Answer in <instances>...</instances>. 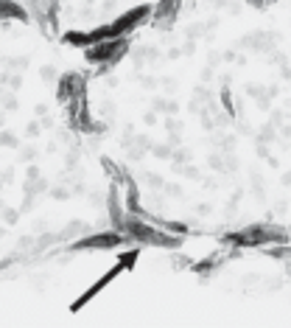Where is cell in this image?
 Instances as JSON below:
<instances>
[{
    "instance_id": "obj_2",
    "label": "cell",
    "mask_w": 291,
    "mask_h": 328,
    "mask_svg": "<svg viewBox=\"0 0 291 328\" xmlns=\"http://www.w3.org/2000/svg\"><path fill=\"white\" fill-rule=\"evenodd\" d=\"M129 54V37H112V39H101L96 45L84 48V59L90 65H112L115 68L121 59Z\"/></svg>"
},
{
    "instance_id": "obj_12",
    "label": "cell",
    "mask_w": 291,
    "mask_h": 328,
    "mask_svg": "<svg viewBox=\"0 0 291 328\" xmlns=\"http://www.w3.org/2000/svg\"><path fill=\"white\" fill-rule=\"evenodd\" d=\"M0 146H11V149H14V146H20V140L11 135V132H0Z\"/></svg>"
},
{
    "instance_id": "obj_1",
    "label": "cell",
    "mask_w": 291,
    "mask_h": 328,
    "mask_svg": "<svg viewBox=\"0 0 291 328\" xmlns=\"http://www.w3.org/2000/svg\"><path fill=\"white\" fill-rule=\"evenodd\" d=\"M227 244L235 247H269V244L286 242V230L283 227H269V224H246L243 230L224 236Z\"/></svg>"
},
{
    "instance_id": "obj_10",
    "label": "cell",
    "mask_w": 291,
    "mask_h": 328,
    "mask_svg": "<svg viewBox=\"0 0 291 328\" xmlns=\"http://www.w3.org/2000/svg\"><path fill=\"white\" fill-rule=\"evenodd\" d=\"M118 264H123V270H135V264H137V247H132L129 252H121Z\"/></svg>"
},
{
    "instance_id": "obj_8",
    "label": "cell",
    "mask_w": 291,
    "mask_h": 328,
    "mask_svg": "<svg viewBox=\"0 0 291 328\" xmlns=\"http://www.w3.org/2000/svg\"><path fill=\"white\" fill-rule=\"evenodd\" d=\"M6 20L28 23V11L23 9L17 0H0V23H6Z\"/></svg>"
},
{
    "instance_id": "obj_14",
    "label": "cell",
    "mask_w": 291,
    "mask_h": 328,
    "mask_svg": "<svg viewBox=\"0 0 291 328\" xmlns=\"http://www.w3.org/2000/svg\"><path fill=\"white\" fill-rule=\"evenodd\" d=\"M25 132H28L31 137H37L39 135V124H28V129H25Z\"/></svg>"
},
{
    "instance_id": "obj_16",
    "label": "cell",
    "mask_w": 291,
    "mask_h": 328,
    "mask_svg": "<svg viewBox=\"0 0 291 328\" xmlns=\"http://www.w3.org/2000/svg\"><path fill=\"white\" fill-rule=\"evenodd\" d=\"M50 193H53V196H59V199H68V191H65V188H53Z\"/></svg>"
},
{
    "instance_id": "obj_11",
    "label": "cell",
    "mask_w": 291,
    "mask_h": 328,
    "mask_svg": "<svg viewBox=\"0 0 291 328\" xmlns=\"http://www.w3.org/2000/svg\"><path fill=\"white\" fill-rule=\"evenodd\" d=\"M266 252H269L272 258H291V247H286V244H283V247L280 244H277V247H269Z\"/></svg>"
},
{
    "instance_id": "obj_7",
    "label": "cell",
    "mask_w": 291,
    "mask_h": 328,
    "mask_svg": "<svg viewBox=\"0 0 291 328\" xmlns=\"http://www.w3.org/2000/svg\"><path fill=\"white\" fill-rule=\"evenodd\" d=\"M121 272H123V264H115V267H112V270H109V272H107V275H104L101 280H96V283H93V286H90V289L84 292V295H81V298H78V300H73V306H70V309H73V311H78L81 306H87L90 300L96 298V295H98L101 289H104V286H107L109 280H115L118 275H121Z\"/></svg>"
},
{
    "instance_id": "obj_6",
    "label": "cell",
    "mask_w": 291,
    "mask_h": 328,
    "mask_svg": "<svg viewBox=\"0 0 291 328\" xmlns=\"http://www.w3.org/2000/svg\"><path fill=\"white\" fill-rule=\"evenodd\" d=\"M179 6H182V0H160L154 9H151V23H154V28H171L176 23V14H179Z\"/></svg>"
},
{
    "instance_id": "obj_13",
    "label": "cell",
    "mask_w": 291,
    "mask_h": 328,
    "mask_svg": "<svg viewBox=\"0 0 291 328\" xmlns=\"http://www.w3.org/2000/svg\"><path fill=\"white\" fill-rule=\"evenodd\" d=\"M249 6H255V9H263V6H269V0H246Z\"/></svg>"
},
{
    "instance_id": "obj_5",
    "label": "cell",
    "mask_w": 291,
    "mask_h": 328,
    "mask_svg": "<svg viewBox=\"0 0 291 328\" xmlns=\"http://www.w3.org/2000/svg\"><path fill=\"white\" fill-rule=\"evenodd\" d=\"M78 96H84V79L70 70V73H65V76L56 82V98H59V104L68 107L70 101Z\"/></svg>"
},
{
    "instance_id": "obj_15",
    "label": "cell",
    "mask_w": 291,
    "mask_h": 328,
    "mask_svg": "<svg viewBox=\"0 0 291 328\" xmlns=\"http://www.w3.org/2000/svg\"><path fill=\"white\" fill-rule=\"evenodd\" d=\"M34 157H37L34 149H23V160H34Z\"/></svg>"
},
{
    "instance_id": "obj_9",
    "label": "cell",
    "mask_w": 291,
    "mask_h": 328,
    "mask_svg": "<svg viewBox=\"0 0 291 328\" xmlns=\"http://www.w3.org/2000/svg\"><path fill=\"white\" fill-rule=\"evenodd\" d=\"M62 42H65V45H73V48H90V45H96V37H93V28L90 31H68V34H62Z\"/></svg>"
},
{
    "instance_id": "obj_18",
    "label": "cell",
    "mask_w": 291,
    "mask_h": 328,
    "mask_svg": "<svg viewBox=\"0 0 291 328\" xmlns=\"http://www.w3.org/2000/svg\"><path fill=\"white\" fill-rule=\"evenodd\" d=\"M3 219H6V222H14V219H17V213H14V211H6V216H3Z\"/></svg>"
},
{
    "instance_id": "obj_3",
    "label": "cell",
    "mask_w": 291,
    "mask_h": 328,
    "mask_svg": "<svg viewBox=\"0 0 291 328\" xmlns=\"http://www.w3.org/2000/svg\"><path fill=\"white\" fill-rule=\"evenodd\" d=\"M151 9H154V6L143 3V6H135V9L118 14L112 23H104V37H107V39H112V37H129L140 23H146V20L151 17Z\"/></svg>"
},
{
    "instance_id": "obj_4",
    "label": "cell",
    "mask_w": 291,
    "mask_h": 328,
    "mask_svg": "<svg viewBox=\"0 0 291 328\" xmlns=\"http://www.w3.org/2000/svg\"><path fill=\"white\" fill-rule=\"evenodd\" d=\"M123 242H129V239L123 236V233H118V230L87 233V236H78L68 250H73V252H78V250H112V247H121Z\"/></svg>"
},
{
    "instance_id": "obj_19",
    "label": "cell",
    "mask_w": 291,
    "mask_h": 328,
    "mask_svg": "<svg viewBox=\"0 0 291 328\" xmlns=\"http://www.w3.org/2000/svg\"><path fill=\"white\" fill-rule=\"evenodd\" d=\"M289 275H291V267H289Z\"/></svg>"
},
{
    "instance_id": "obj_17",
    "label": "cell",
    "mask_w": 291,
    "mask_h": 328,
    "mask_svg": "<svg viewBox=\"0 0 291 328\" xmlns=\"http://www.w3.org/2000/svg\"><path fill=\"white\" fill-rule=\"evenodd\" d=\"M42 79H45V82H53V70L45 68V70H42Z\"/></svg>"
}]
</instances>
